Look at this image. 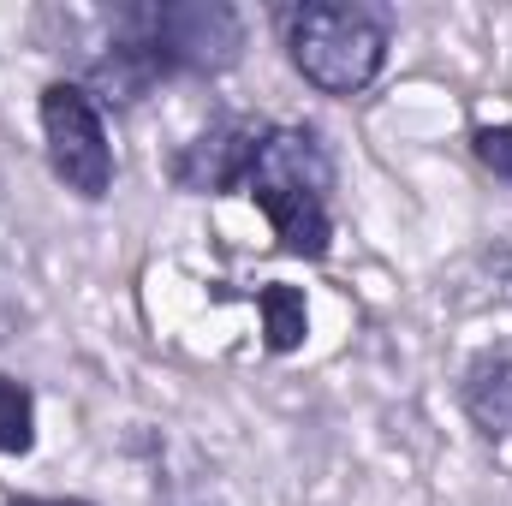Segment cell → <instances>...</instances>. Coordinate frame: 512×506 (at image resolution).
I'll list each match as a JSON object with an SVG mask.
<instances>
[{
    "mask_svg": "<svg viewBox=\"0 0 512 506\" xmlns=\"http://www.w3.org/2000/svg\"><path fill=\"white\" fill-rule=\"evenodd\" d=\"M292 72L322 96H364L387 66V18L358 0H304L280 12Z\"/></svg>",
    "mask_w": 512,
    "mask_h": 506,
    "instance_id": "obj_3",
    "label": "cell"
},
{
    "mask_svg": "<svg viewBox=\"0 0 512 506\" xmlns=\"http://www.w3.org/2000/svg\"><path fill=\"white\" fill-rule=\"evenodd\" d=\"M471 155L483 173H495L501 185H512V120L507 126H477L471 131Z\"/></svg>",
    "mask_w": 512,
    "mask_h": 506,
    "instance_id": "obj_9",
    "label": "cell"
},
{
    "mask_svg": "<svg viewBox=\"0 0 512 506\" xmlns=\"http://www.w3.org/2000/svg\"><path fill=\"white\" fill-rule=\"evenodd\" d=\"M42 143H48V167L54 179L84 197V203H102L114 191V143L102 126V108L96 96L78 84V78H54L42 90Z\"/></svg>",
    "mask_w": 512,
    "mask_h": 506,
    "instance_id": "obj_4",
    "label": "cell"
},
{
    "mask_svg": "<svg viewBox=\"0 0 512 506\" xmlns=\"http://www.w3.org/2000/svg\"><path fill=\"white\" fill-rule=\"evenodd\" d=\"M256 316H262V346H268L274 358L298 352L304 334H310V304H304V292L286 286V280L256 286Z\"/></svg>",
    "mask_w": 512,
    "mask_h": 506,
    "instance_id": "obj_7",
    "label": "cell"
},
{
    "mask_svg": "<svg viewBox=\"0 0 512 506\" xmlns=\"http://www.w3.org/2000/svg\"><path fill=\"white\" fill-rule=\"evenodd\" d=\"M245 197L274 227L280 251L322 262L334 245V155L316 126H268L245 173Z\"/></svg>",
    "mask_w": 512,
    "mask_h": 506,
    "instance_id": "obj_2",
    "label": "cell"
},
{
    "mask_svg": "<svg viewBox=\"0 0 512 506\" xmlns=\"http://www.w3.org/2000/svg\"><path fill=\"white\" fill-rule=\"evenodd\" d=\"M30 447H36V393L0 370V453L24 459Z\"/></svg>",
    "mask_w": 512,
    "mask_h": 506,
    "instance_id": "obj_8",
    "label": "cell"
},
{
    "mask_svg": "<svg viewBox=\"0 0 512 506\" xmlns=\"http://www.w3.org/2000/svg\"><path fill=\"white\" fill-rule=\"evenodd\" d=\"M245 54V18L221 0H149L120 6L108 48L78 78L96 108H131L161 78H215Z\"/></svg>",
    "mask_w": 512,
    "mask_h": 506,
    "instance_id": "obj_1",
    "label": "cell"
},
{
    "mask_svg": "<svg viewBox=\"0 0 512 506\" xmlns=\"http://www.w3.org/2000/svg\"><path fill=\"white\" fill-rule=\"evenodd\" d=\"M6 506H90V501H72V495H18Z\"/></svg>",
    "mask_w": 512,
    "mask_h": 506,
    "instance_id": "obj_10",
    "label": "cell"
},
{
    "mask_svg": "<svg viewBox=\"0 0 512 506\" xmlns=\"http://www.w3.org/2000/svg\"><path fill=\"white\" fill-rule=\"evenodd\" d=\"M262 120H215L209 131H197L179 155H173V185L191 191V197H227V191H245V173H251V155L262 143Z\"/></svg>",
    "mask_w": 512,
    "mask_h": 506,
    "instance_id": "obj_5",
    "label": "cell"
},
{
    "mask_svg": "<svg viewBox=\"0 0 512 506\" xmlns=\"http://www.w3.org/2000/svg\"><path fill=\"white\" fill-rule=\"evenodd\" d=\"M459 399H465V417L489 441H512V358L507 352L477 358L465 370V381H459Z\"/></svg>",
    "mask_w": 512,
    "mask_h": 506,
    "instance_id": "obj_6",
    "label": "cell"
}]
</instances>
